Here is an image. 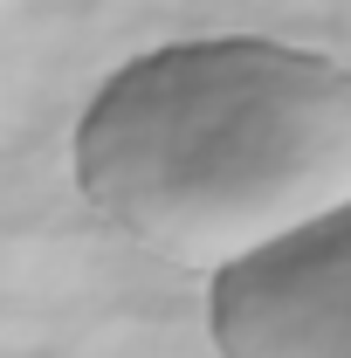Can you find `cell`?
Returning a JSON list of instances; mask_svg holds the SVG:
<instances>
[{
  "instance_id": "obj_1",
  "label": "cell",
  "mask_w": 351,
  "mask_h": 358,
  "mask_svg": "<svg viewBox=\"0 0 351 358\" xmlns=\"http://www.w3.org/2000/svg\"><path fill=\"white\" fill-rule=\"evenodd\" d=\"M69 173L131 248L214 275L351 214V83L331 55L262 35L152 48L89 96Z\"/></svg>"
},
{
  "instance_id": "obj_2",
  "label": "cell",
  "mask_w": 351,
  "mask_h": 358,
  "mask_svg": "<svg viewBox=\"0 0 351 358\" xmlns=\"http://www.w3.org/2000/svg\"><path fill=\"white\" fill-rule=\"evenodd\" d=\"M207 331L220 358H351V214L214 268Z\"/></svg>"
}]
</instances>
